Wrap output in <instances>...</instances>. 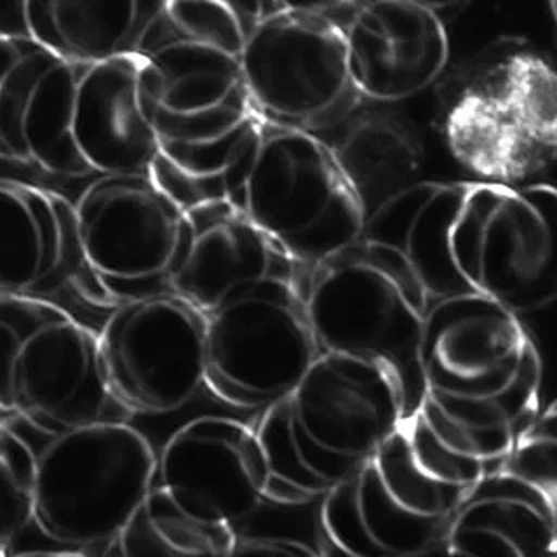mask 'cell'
<instances>
[{"instance_id":"277c9868","label":"cell","mask_w":557,"mask_h":557,"mask_svg":"<svg viewBox=\"0 0 557 557\" xmlns=\"http://www.w3.org/2000/svg\"><path fill=\"white\" fill-rule=\"evenodd\" d=\"M304 301L319 350L387 371L411 417L423 397L420 342L431 300L408 261L361 237L307 270Z\"/></svg>"},{"instance_id":"d4e9b609","label":"cell","mask_w":557,"mask_h":557,"mask_svg":"<svg viewBox=\"0 0 557 557\" xmlns=\"http://www.w3.org/2000/svg\"><path fill=\"white\" fill-rule=\"evenodd\" d=\"M556 406H547L519 434L500 469L535 484L550 498H556Z\"/></svg>"},{"instance_id":"9a60e30c","label":"cell","mask_w":557,"mask_h":557,"mask_svg":"<svg viewBox=\"0 0 557 557\" xmlns=\"http://www.w3.org/2000/svg\"><path fill=\"white\" fill-rule=\"evenodd\" d=\"M65 292L96 309L117 307L84 255L75 205L57 191L0 178V298L49 300Z\"/></svg>"},{"instance_id":"5b68a950","label":"cell","mask_w":557,"mask_h":557,"mask_svg":"<svg viewBox=\"0 0 557 557\" xmlns=\"http://www.w3.org/2000/svg\"><path fill=\"white\" fill-rule=\"evenodd\" d=\"M556 72L524 39L496 40L453 78L444 131L449 148L493 183L519 185L556 159Z\"/></svg>"},{"instance_id":"4fadbf2b","label":"cell","mask_w":557,"mask_h":557,"mask_svg":"<svg viewBox=\"0 0 557 557\" xmlns=\"http://www.w3.org/2000/svg\"><path fill=\"white\" fill-rule=\"evenodd\" d=\"M75 214L84 255L115 304L171 292L185 211L150 174H101Z\"/></svg>"},{"instance_id":"7c38bea8","label":"cell","mask_w":557,"mask_h":557,"mask_svg":"<svg viewBox=\"0 0 557 557\" xmlns=\"http://www.w3.org/2000/svg\"><path fill=\"white\" fill-rule=\"evenodd\" d=\"M98 350L112 396L133 417L173 413L205 387L206 315L173 292L124 301Z\"/></svg>"},{"instance_id":"d6986e66","label":"cell","mask_w":557,"mask_h":557,"mask_svg":"<svg viewBox=\"0 0 557 557\" xmlns=\"http://www.w3.org/2000/svg\"><path fill=\"white\" fill-rule=\"evenodd\" d=\"M305 274L231 200H211L185 211V235L170 286L206 315L255 281Z\"/></svg>"},{"instance_id":"6da1fadb","label":"cell","mask_w":557,"mask_h":557,"mask_svg":"<svg viewBox=\"0 0 557 557\" xmlns=\"http://www.w3.org/2000/svg\"><path fill=\"white\" fill-rule=\"evenodd\" d=\"M418 413L475 451L512 446L539 414L542 361L519 315L478 293L431 301Z\"/></svg>"},{"instance_id":"484cf974","label":"cell","mask_w":557,"mask_h":557,"mask_svg":"<svg viewBox=\"0 0 557 557\" xmlns=\"http://www.w3.org/2000/svg\"><path fill=\"white\" fill-rule=\"evenodd\" d=\"M270 554V556H315L313 550L304 542L296 540L272 539V536H239L235 539L234 554Z\"/></svg>"},{"instance_id":"ffe728a7","label":"cell","mask_w":557,"mask_h":557,"mask_svg":"<svg viewBox=\"0 0 557 557\" xmlns=\"http://www.w3.org/2000/svg\"><path fill=\"white\" fill-rule=\"evenodd\" d=\"M556 550V498L504 469L470 486L444 540L449 556L550 557Z\"/></svg>"},{"instance_id":"30bf717a","label":"cell","mask_w":557,"mask_h":557,"mask_svg":"<svg viewBox=\"0 0 557 557\" xmlns=\"http://www.w3.org/2000/svg\"><path fill=\"white\" fill-rule=\"evenodd\" d=\"M557 194L550 183L474 182L451 232L458 274L516 315L556 300Z\"/></svg>"},{"instance_id":"ba28073f","label":"cell","mask_w":557,"mask_h":557,"mask_svg":"<svg viewBox=\"0 0 557 557\" xmlns=\"http://www.w3.org/2000/svg\"><path fill=\"white\" fill-rule=\"evenodd\" d=\"M469 490L431 474L400 423L361 467L322 496V533L345 556L444 554L449 521Z\"/></svg>"},{"instance_id":"3957f363","label":"cell","mask_w":557,"mask_h":557,"mask_svg":"<svg viewBox=\"0 0 557 557\" xmlns=\"http://www.w3.org/2000/svg\"><path fill=\"white\" fill-rule=\"evenodd\" d=\"M5 418L34 453L26 535L39 536L54 554L112 553L152 487L157 457L150 443L127 422L48 435Z\"/></svg>"},{"instance_id":"8fae6325","label":"cell","mask_w":557,"mask_h":557,"mask_svg":"<svg viewBox=\"0 0 557 557\" xmlns=\"http://www.w3.org/2000/svg\"><path fill=\"white\" fill-rule=\"evenodd\" d=\"M240 70L255 109L265 121L318 129L356 100L344 23L326 14L274 11L249 32Z\"/></svg>"},{"instance_id":"2e32d148","label":"cell","mask_w":557,"mask_h":557,"mask_svg":"<svg viewBox=\"0 0 557 557\" xmlns=\"http://www.w3.org/2000/svg\"><path fill=\"white\" fill-rule=\"evenodd\" d=\"M84 66L30 35H0V159L58 176L91 174L72 138Z\"/></svg>"},{"instance_id":"9c48e42d","label":"cell","mask_w":557,"mask_h":557,"mask_svg":"<svg viewBox=\"0 0 557 557\" xmlns=\"http://www.w3.org/2000/svg\"><path fill=\"white\" fill-rule=\"evenodd\" d=\"M304 281L295 275L260 278L206 313L205 387L223 405L263 411L318 359Z\"/></svg>"},{"instance_id":"52a82bcc","label":"cell","mask_w":557,"mask_h":557,"mask_svg":"<svg viewBox=\"0 0 557 557\" xmlns=\"http://www.w3.org/2000/svg\"><path fill=\"white\" fill-rule=\"evenodd\" d=\"M231 202L304 270L364 228V202L336 153L309 131L269 121Z\"/></svg>"},{"instance_id":"83f0119b","label":"cell","mask_w":557,"mask_h":557,"mask_svg":"<svg viewBox=\"0 0 557 557\" xmlns=\"http://www.w3.org/2000/svg\"><path fill=\"white\" fill-rule=\"evenodd\" d=\"M26 5L28 0H0V35L5 37L28 35Z\"/></svg>"},{"instance_id":"ac0fdd59","label":"cell","mask_w":557,"mask_h":557,"mask_svg":"<svg viewBox=\"0 0 557 557\" xmlns=\"http://www.w3.org/2000/svg\"><path fill=\"white\" fill-rule=\"evenodd\" d=\"M153 83L141 54L84 66L72 138L91 173H148L157 150Z\"/></svg>"},{"instance_id":"e0dca14e","label":"cell","mask_w":557,"mask_h":557,"mask_svg":"<svg viewBox=\"0 0 557 557\" xmlns=\"http://www.w3.org/2000/svg\"><path fill=\"white\" fill-rule=\"evenodd\" d=\"M344 35L354 89L370 100L417 95L448 63L444 22L418 0H361L345 20Z\"/></svg>"},{"instance_id":"5bb4252c","label":"cell","mask_w":557,"mask_h":557,"mask_svg":"<svg viewBox=\"0 0 557 557\" xmlns=\"http://www.w3.org/2000/svg\"><path fill=\"white\" fill-rule=\"evenodd\" d=\"M267 481L255 429L234 418L199 417L164 444L152 486L194 521L237 530L265 502Z\"/></svg>"},{"instance_id":"7402d4cb","label":"cell","mask_w":557,"mask_h":557,"mask_svg":"<svg viewBox=\"0 0 557 557\" xmlns=\"http://www.w3.org/2000/svg\"><path fill=\"white\" fill-rule=\"evenodd\" d=\"M168 0H28V35L75 65L138 54Z\"/></svg>"},{"instance_id":"8992f818","label":"cell","mask_w":557,"mask_h":557,"mask_svg":"<svg viewBox=\"0 0 557 557\" xmlns=\"http://www.w3.org/2000/svg\"><path fill=\"white\" fill-rule=\"evenodd\" d=\"M0 413L48 435L133 417L107 385L98 335L42 298H0Z\"/></svg>"},{"instance_id":"603a6c76","label":"cell","mask_w":557,"mask_h":557,"mask_svg":"<svg viewBox=\"0 0 557 557\" xmlns=\"http://www.w3.org/2000/svg\"><path fill=\"white\" fill-rule=\"evenodd\" d=\"M235 539L237 531L194 521L152 486L117 548L122 556H232Z\"/></svg>"},{"instance_id":"f1b7e54d","label":"cell","mask_w":557,"mask_h":557,"mask_svg":"<svg viewBox=\"0 0 557 557\" xmlns=\"http://www.w3.org/2000/svg\"><path fill=\"white\" fill-rule=\"evenodd\" d=\"M426 8H431L435 14H440L441 20L444 17L453 16V14L460 13L461 9L469 4L470 0H418Z\"/></svg>"},{"instance_id":"44dd1931","label":"cell","mask_w":557,"mask_h":557,"mask_svg":"<svg viewBox=\"0 0 557 557\" xmlns=\"http://www.w3.org/2000/svg\"><path fill=\"white\" fill-rule=\"evenodd\" d=\"M472 183H414L366 214L361 237L399 252L431 301L474 293L458 274L451 255L453 225Z\"/></svg>"},{"instance_id":"cb8c5ba5","label":"cell","mask_w":557,"mask_h":557,"mask_svg":"<svg viewBox=\"0 0 557 557\" xmlns=\"http://www.w3.org/2000/svg\"><path fill=\"white\" fill-rule=\"evenodd\" d=\"M34 453L0 413V556H11L30 530Z\"/></svg>"},{"instance_id":"4316f807","label":"cell","mask_w":557,"mask_h":557,"mask_svg":"<svg viewBox=\"0 0 557 557\" xmlns=\"http://www.w3.org/2000/svg\"><path fill=\"white\" fill-rule=\"evenodd\" d=\"M361 0H267L270 11H301V13L326 14L345 23L348 14Z\"/></svg>"},{"instance_id":"7a4b0ae2","label":"cell","mask_w":557,"mask_h":557,"mask_svg":"<svg viewBox=\"0 0 557 557\" xmlns=\"http://www.w3.org/2000/svg\"><path fill=\"white\" fill-rule=\"evenodd\" d=\"M405 420L396 382L371 362L321 352L255 426L269 463L265 502L307 505L361 467Z\"/></svg>"}]
</instances>
